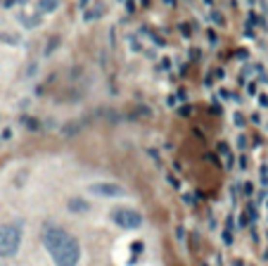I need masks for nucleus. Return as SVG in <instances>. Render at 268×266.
Returning <instances> with one entry per match:
<instances>
[{
  "instance_id": "7",
  "label": "nucleus",
  "mask_w": 268,
  "mask_h": 266,
  "mask_svg": "<svg viewBox=\"0 0 268 266\" xmlns=\"http://www.w3.org/2000/svg\"><path fill=\"white\" fill-rule=\"evenodd\" d=\"M60 43V38H52L50 41V45H47V50H45V55H52V50H55V45Z\"/></svg>"
},
{
  "instance_id": "2",
  "label": "nucleus",
  "mask_w": 268,
  "mask_h": 266,
  "mask_svg": "<svg viewBox=\"0 0 268 266\" xmlns=\"http://www.w3.org/2000/svg\"><path fill=\"white\" fill-rule=\"evenodd\" d=\"M22 245V228L15 223L0 226V257H12L17 254Z\"/></svg>"
},
{
  "instance_id": "5",
  "label": "nucleus",
  "mask_w": 268,
  "mask_h": 266,
  "mask_svg": "<svg viewBox=\"0 0 268 266\" xmlns=\"http://www.w3.org/2000/svg\"><path fill=\"white\" fill-rule=\"evenodd\" d=\"M69 209H71V212H88V209H90V204L86 202V200L71 198V200H69Z\"/></svg>"
},
{
  "instance_id": "6",
  "label": "nucleus",
  "mask_w": 268,
  "mask_h": 266,
  "mask_svg": "<svg viewBox=\"0 0 268 266\" xmlns=\"http://www.w3.org/2000/svg\"><path fill=\"white\" fill-rule=\"evenodd\" d=\"M57 5H60V0H38L36 10H38L41 15H45V12H52V10H55Z\"/></svg>"
},
{
  "instance_id": "3",
  "label": "nucleus",
  "mask_w": 268,
  "mask_h": 266,
  "mask_svg": "<svg viewBox=\"0 0 268 266\" xmlns=\"http://www.w3.org/2000/svg\"><path fill=\"white\" fill-rule=\"evenodd\" d=\"M112 221L121 228H140L142 226V214L135 212V209H128V207H119L112 212Z\"/></svg>"
},
{
  "instance_id": "4",
  "label": "nucleus",
  "mask_w": 268,
  "mask_h": 266,
  "mask_svg": "<svg viewBox=\"0 0 268 266\" xmlns=\"http://www.w3.org/2000/svg\"><path fill=\"white\" fill-rule=\"evenodd\" d=\"M90 193L93 195H102V198H119V195H124V188L119 183H93Z\"/></svg>"
},
{
  "instance_id": "1",
  "label": "nucleus",
  "mask_w": 268,
  "mask_h": 266,
  "mask_svg": "<svg viewBox=\"0 0 268 266\" xmlns=\"http://www.w3.org/2000/svg\"><path fill=\"white\" fill-rule=\"evenodd\" d=\"M43 245L50 252L52 262L57 266H76L81 259V245L79 240L60 226H45Z\"/></svg>"
}]
</instances>
